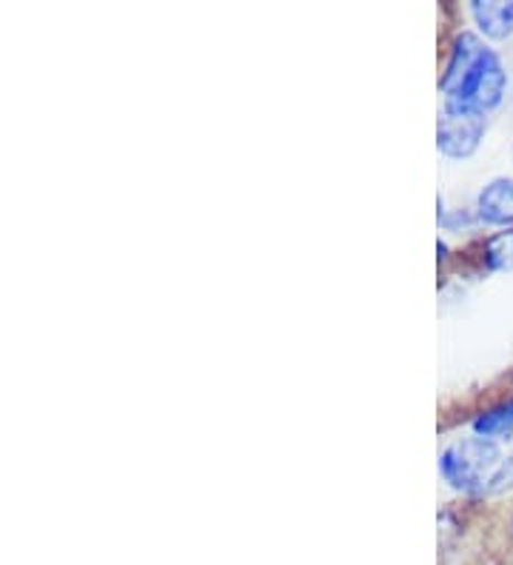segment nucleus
<instances>
[{"label": "nucleus", "mask_w": 513, "mask_h": 565, "mask_svg": "<svg viewBox=\"0 0 513 565\" xmlns=\"http://www.w3.org/2000/svg\"><path fill=\"white\" fill-rule=\"evenodd\" d=\"M507 408H511V414H513V401H511V406H507Z\"/></svg>", "instance_id": "8"}, {"label": "nucleus", "mask_w": 513, "mask_h": 565, "mask_svg": "<svg viewBox=\"0 0 513 565\" xmlns=\"http://www.w3.org/2000/svg\"><path fill=\"white\" fill-rule=\"evenodd\" d=\"M493 63H500V57L493 55L485 43L479 41L471 32H462L453 43L451 61H448V70H445L442 83L439 89L448 100L453 104H466L473 106L477 100L482 83H485L488 72L493 70Z\"/></svg>", "instance_id": "2"}, {"label": "nucleus", "mask_w": 513, "mask_h": 565, "mask_svg": "<svg viewBox=\"0 0 513 565\" xmlns=\"http://www.w3.org/2000/svg\"><path fill=\"white\" fill-rule=\"evenodd\" d=\"M479 217L491 226H507L513 223V180L500 178L488 183L482 192H479Z\"/></svg>", "instance_id": "4"}, {"label": "nucleus", "mask_w": 513, "mask_h": 565, "mask_svg": "<svg viewBox=\"0 0 513 565\" xmlns=\"http://www.w3.org/2000/svg\"><path fill=\"white\" fill-rule=\"evenodd\" d=\"M473 21L493 41L513 35V3L505 0H477L471 7Z\"/></svg>", "instance_id": "5"}, {"label": "nucleus", "mask_w": 513, "mask_h": 565, "mask_svg": "<svg viewBox=\"0 0 513 565\" xmlns=\"http://www.w3.org/2000/svg\"><path fill=\"white\" fill-rule=\"evenodd\" d=\"M485 111L445 100L437 124L439 152L448 154V158H471L477 152L482 135H485Z\"/></svg>", "instance_id": "3"}, {"label": "nucleus", "mask_w": 513, "mask_h": 565, "mask_svg": "<svg viewBox=\"0 0 513 565\" xmlns=\"http://www.w3.org/2000/svg\"><path fill=\"white\" fill-rule=\"evenodd\" d=\"M439 471L457 491L496 494L513 486V457H502L500 446L485 437H468L445 448Z\"/></svg>", "instance_id": "1"}, {"label": "nucleus", "mask_w": 513, "mask_h": 565, "mask_svg": "<svg viewBox=\"0 0 513 565\" xmlns=\"http://www.w3.org/2000/svg\"><path fill=\"white\" fill-rule=\"evenodd\" d=\"M485 260H488V266L496 271L513 269V228L511 232H502V235H496L488 241Z\"/></svg>", "instance_id": "7"}, {"label": "nucleus", "mask_w": 513, "mask_h": 565, "mask_svg": "<svg viewBox=\"0 0 513 565\" xmlns=\"http://www.w3.org/2000/svg\"><path fill=\"white\" fill-rule=\"evenodd\" d=\"M473 431L477 437H485V440H507L513 435V414L511 408H491V412L479 414L473 420Z\"/></svg>", "instance_id": "6"}]
</instances>
